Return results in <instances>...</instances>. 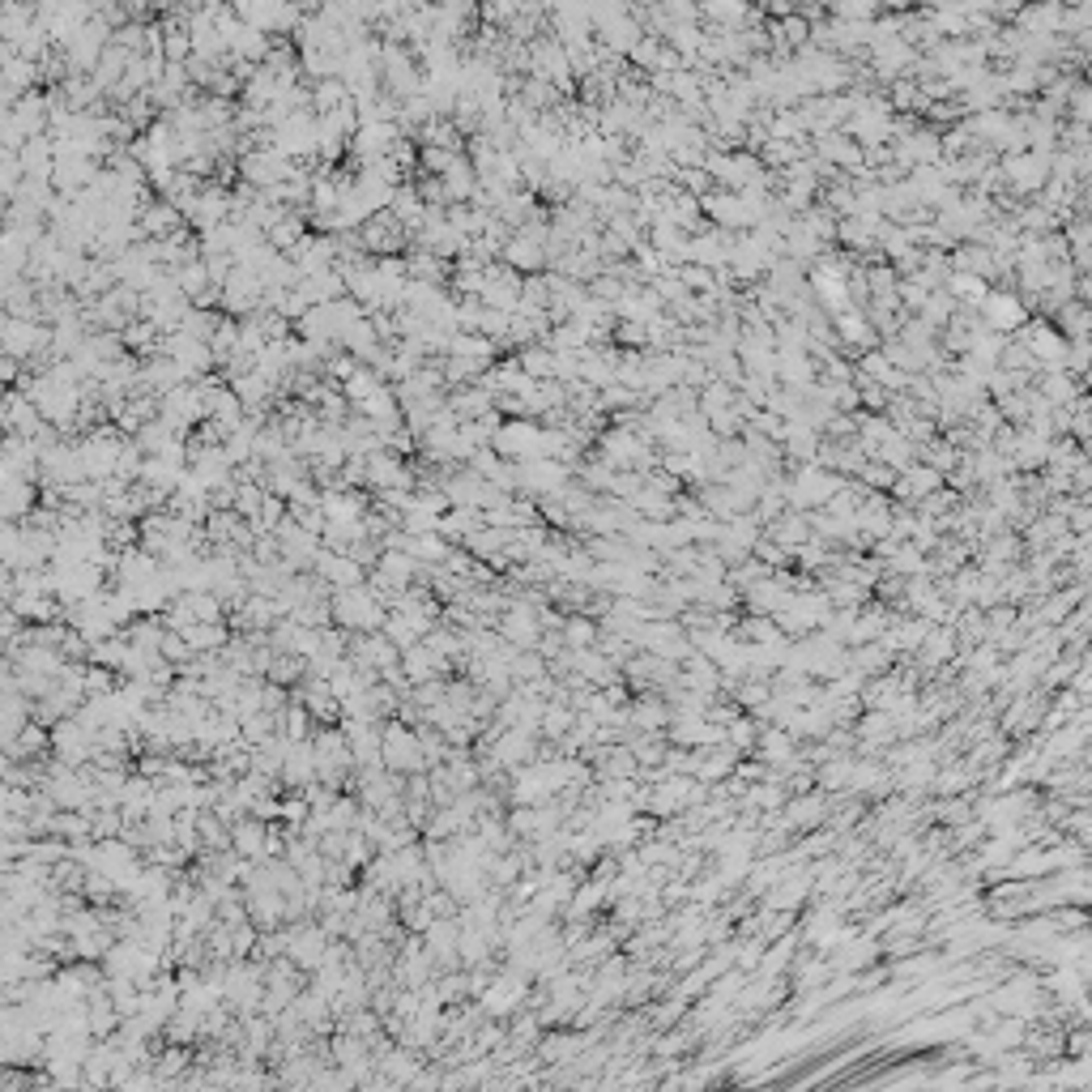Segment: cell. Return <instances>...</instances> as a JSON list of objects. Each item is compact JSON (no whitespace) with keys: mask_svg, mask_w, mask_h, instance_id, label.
Listing matches in <instances>:
<instances>
[{"mask_svg":"<svg viewBox=\"0 0 1092 1092\" xmlns=\"http://www.w3.org/2000/svg\"><path fill=\"white\" fill-rule=\"evenodd\" d=\"M504 265H512L516 273H538V270H546V247L512 235V244L504 247Z\"/></svg>","mask_w":1092,"mask_h":1092,"instance_id":"6da1fadb","label":"cell"},{"mask_svg":"<svg viewBox=\"0 0 1092 1092\" xmlns=\"http://www.w3.org/2000/svg\"><path fill=\"white\" fill-rule=\"evenodd\" d=\"M453 359H474V363H491L500 354V346L482 333H453V346H449Z\"/></svg>","mask_w":1092,"mask_h":1092,"instance_id":"7a4b0ae2","label":"cell"},{"mask_svg":"<svg viewBox=\"0 0 1092 1092\" xmlns=\"http://www.w3.org/2000/svg\"><path fill=\"white\" fill-rule=\"evenodd\" d=\"M321 572H329V577L337 585H346V589H354V581H359V563H354L351 555H342V551H325L321 555Z\"/></svg>","mask_w":1092,"mask_h":1092,"instance_id":"3957f363","label":"cell"}]
</instances>
